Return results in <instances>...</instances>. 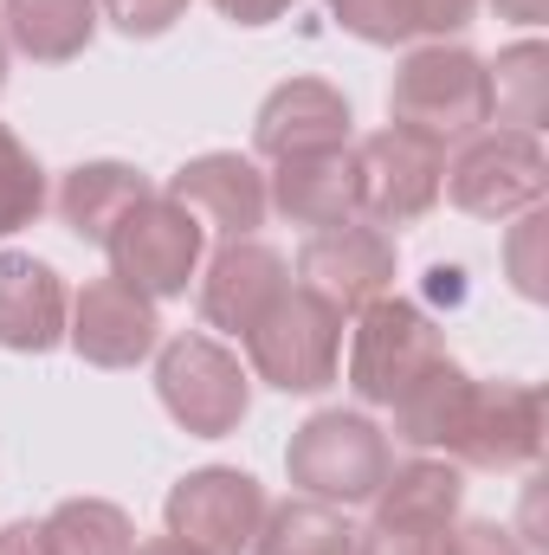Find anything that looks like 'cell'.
<instances>
[{"instance_id": "obj_27", "label": "cell", "mask_w": 549, "mask_h": 555, "mask_svg": "<svg viewBox=\"0 0 549 555\" xmlns=\"http://www.w3.org/2000/svg\"><path fill=\"white\" fill-rule=\"evenodd\" d=\"M323 7H330V20H336L343 33H356L362 46H408V39H420L408 0H323Z\"/></svg>"}, {"instance_id": "obj_21", "label": "cell", "mask_w": 549, "mask_h": 555, "mask_svg": "<svg viewBox=\"0 0 549 555\" xmlns=\"http://www.w3.org/2000/svg\"><path fill=\"white\" fill-rule=\"evenodd\" d=\"M98 0H0V33L33 65H72L98 39Z\"/></svg>"}, {"instance_id": "obj_3", "label": "cell", "mask_w": 549, "mask_h": 555, "mask_svg": "<svg viewBox=\"0 0 549 555\" xmlns=\"http://www.w3.org/2000/svg\"><path fill=\"white\" fill-rule=\"evenodd\" d=\"M246 343V375H259L278 395H323L343 369V310L291 284L272 310L240 336Z\"/></svg>"}, {"instance_id": "obj_30", "label": "cell", "mask_w": 549, "mask_h": 555, "mask_svg": "<svg viewBox=\"0 0 549 555\" xmlns=\"http://www.w3.org/2000/svg\"><path fill=\"white\" fill-rule=\"evenodd\" d=\"M439 530H408V524H369L356 537V555H439Z\"/></svg>"}, {"instance_id": "obj_10", "label": "cell", "mask_w": 549, "mask_h": 555, "mask_svg": "<svg viewBox=\"0 0 549 555\" xmlns=\"http://www.w3.org/2000/svg\"><path fill=\"white\" fill-rule=\"evenodd\" d=\"M297 284L310 297H323L330 310L356 317L362 304L388 297L395 291V240L375 227V220H343V227H323L297 246Z\"/></svg>"}, {"instance_id": "obj_2", "label": "cell", "mask_w": 549, "mask_h": 555, "mask_svg": "<svg viewBox=\"0 0 549 555\" xmlns=\"http://www.w3.org/2000/svg\"><path fill=\"white\" fill-rule=\"evenodd\" d=\"M388 465H395L388 433H382L369 414H349V408L310 414L297 433H291V446H284L291 485H297L304 498H317V504H336V511L369 504V498L382 491Z\"/></svg>"}, {"instance_id": "obj_11", "label": "cell", "mask_w": 549, "mask_h": 555, "mask_svg": "<svg viewBox=\"0 0 549 555\" xmlns=\"http://www.w3.org/2000/svg\"><path fill=\"white\" fill-rule=\"evenodd\" d=\"M65 343H72L91 369H137L142 356H155V343H162L155 297L130 291L124 278H91V284L72 297Z\"/></svg>"}, {"instance_id": "obj_19", "label": "cell", "mask_w": 549, "mask_h": 555, "mask_svg": "<svg viewBox=\"0 0 549 555\" xmlns=\"http://www.w3.org/2000/svg\"><path fill=\"white\" fill-rule=\"evenodd\" d=\"M369 504H375V524H408V530H439L446 537L459 524V504H465V465H452L439 452H420L408 465H388V478Z\"/></svg>"}, {"instance_id": "obj_28", "label": "cell", "mask_w": 549, "mask_h": 555, "mask_svg": "<svg viewBox=\"0 0 549 555\" xmlns=\"http://www.w3.org/2000/svg\"><path fill=\"white\" fill-rule=\"evenodd\" d=\"M98 13H104L124 39H162V33L188 13V0H98Z\"/></svg>"}, {"instance_id": "obj_24", "label": "cell", "mask_w": 549, "mask_h": 555, "mask_svg": "<svg viewBox=\"0 0 549 555\" xmlns=\"http://www.w3.org/2000/svg\"><path fill=\"white\" fill-rule=\"evenodd\" d=\"M39 530H46V550L52 555H130L137 550V530H130V517L111 498H65V504H52V517H39Z\"/></svg>"}, {"instance_id": "obj_35", "label": "cell", "mask_w": 549, "mask_h": 555, "mask_svg": "<svg viewBox=\"0 0 549 555\" xmlns=\"http://www.w3.org/2000/svg\"><path fill=\"white\" fill-rule=\"evenodd\" d=\"M130 555H201V550H188L181 537H155V543H137Z\"/></svg>"}, {"instance_id": "obj_34", "label": "cell", "mask_w": 549, "mask_h": 555, "mask_svg": "<svg viewBox=\"0 0 549 555\" xmlns=\"http://www.w3.org/2000/svg\"><path fill=\"white\" fill-rule=\"evenodd\" d=\"M498 20H518V26H544L549 20V0H491Z\"/></svg>"}, {"instance_id": "obj_13", "label": "cell", "mask_w": 549, "mask_h": 555, "mask_svg": "<svg viewBox=\"0 0 549 555\" xmlns=\"http://www.w3.org/2000/svg\"><path fill=\"white\" fill-rule=\"evenodd\" d=\"M291 291V259L266 240H220L201 272V317L227 336H246L278 297Z\"/></svg>"}, {"instance_id": "obj_25", "label": "cell", "mask_w": 549, "mask_h": 555, "mask_svg": "<svg viewBox=\"0 0 549 555\" xmlns=\"http://www.w3.org/2000/svg\"><path fill=\"white\" fill-rule=\"evenodd\" d=\"M46 214V168L26 142L0 124V240H13L20 227H33Z\"/></svg>"}, {"instance_id": "obj_7", "label": "cell", "mask_w": 549, "mask_h": 555, "mask_svg": "<svg viewBox=\"0 0 549 555\" xmlns=\"http://www.w3.org/2000/svg\"><path fill=\"white\" fill-rule=\"evenodd\" d=\"M201 246H207V227L181 207V201H168L162 188L137 201L117 227H111V240H104V253H111V278H124L130 291L142 297H181L188 291V278L201 272Z\"/></svg>"}, {"instance_id": "obj_5", "label": "cell", "mask_w": 549, "mask_h": 555, "mask_svg": "<svg viewBox=\"0 0 549 555\" xmlns=\"http://www.w3.org/2000/svg\"><path fill=\"white\" fill-rule=\"evenodd\" d=\"M446 356V336L439 323L408 304V297H375L356 310V330H349V388L362 408H395L408 395V382H420L433 362Z\"/></svg>"}, {"instance_id": "obj_31", "label": "cell", "mask_w": 549, "mask_h": 555, "mask_svg": "<svg viewBox=\"0 0 549 555\" xmlns=\"http://www.w3.org/2000/svg\"><path fill=\"white\" fill-rule=\"evenodd\" d=\"M408 13H413L420 39H446V33H459V26L478 20V0H408Z\"/></svg>"}, {"instance_id": "obj_9", "label": "cell", "mask_w": 549, "mask_h": 555, "mask_svg": "<svg viewBox=\"0 0 549 555\" xmlns=\"http://www.w3.org/2000/svg\"><path fill=\"white\" fill-rule=\"evenodd\" d=\"M356 181H362V220L408 227L420 214H433V201L446 188V149L420 130L388 124L356 142Z\"/></svg>"}, {"instance_id": "obj_17", "label": "cell", "mask_w": 549, "mask_h": 555, "mask_svg": "<svg viewBox=\"0 0 549 555\" xmlns=\"http://www.w3.org/2000/svg\"><path fill=\"white\" fill-rule=\"evenodd\" d=\"M65 278L33 253H0V349L13 356H46L65 343Z\"/></svg>"}, {"instance_id": "obj_23", "label": "cell", "mask_w": 549, "mask_h": 555, "mask_svg": "<svg viewBox=\"0 0 549 555\" xmlns=\"http://www.w3.org/2000/svg\"><path fill=\"white\" fill-rule=\"evenodd\" d=\"M253 555H356V530L343 524L336 504H317V498H297V504H278L266 511Z\"/></svg>"}, {"instance_id": "obj_18", "label": "cell", "mask_w": 549, "mask_h": 555, "mask_svg": "<svg viewBox=\"0 0 549 555\" xmlns=\"http://www.w3.org/2000/svg\"><path fill=\"white\" fill-rule=\"evenodd\" d=\"M472 408H478V375H465L452 356H439L420 382H408V395L388 414H395V439L459 465V446L472 433Z\"/></svg>"}, {"instance_id": "obj_6", "label": "cell", "mask_w": 549, "mask_h": 555, "mask_svg": "<svg viewBox=\"0 0 549 555\" xmlns=\"http://www.w3.org/2000/svg\"><path fill=\"white\" fill-rule=\"evenodd\" d=\"M459 214L472 220H511L524 207H544L549 194V155L531 130H478L459 142L446 162V188Z\"/></svg>"}, {"instance_id": "obj_29", "label": "cell", "mask_w": 549, "mask_h": 555, "mask_svg": "<svg viewBox=\"0 0 549 555\" xmlns=\"http://www.w3.org/2000/svg\"><path fill=\"white\" fill-rule=\"evenodd\" d=\"M439 555H531V543L511 530V524H491V517H472V524H452Z\"/></svg>"}, {"instance_id": "obj_15", "label": "cell", "mask_w": 549, "mask_h": 555, "mask_svg": "<svg viewBox=\"0 0 549 555\" xmlns=\"http://www.w3.org/2000/svg\"><path fill=\"white\" fill-rule=\"evenodd\" d=\"M544 459V395L531 382H478L472 433L459 446V465L472 472H524Z\"/></svg>"}, {"instance_id": "obj_32", "label": "cell", "mask_w": 549, "mask_h": 555, "mask_svg": "<svg viewBox=\"0 0 549 555\" xmlns=\"http://www.w3.org/2000/svg\"><path fill=\"white\" fill-rule=\"evenodd\" d=\"M233 26H272V20H284L297 0H214Z\"/></svg>"}, {"instance_id": "obj_16", "label": "cell", "mask_w": 549, "mask_h": 555, "mask_svg": "<svg viewBox=\"0 0 549 555\" xmlns=\"http://www.w3.org/2000/svg\"><path fill=\"white\" fill-rule=\"evenodd\" d=\"M349 98L336 91V85H323V78H291V85H278L272 98L259 104V117H253V149L259 155H310V149H343L349 142Z\"/></svg>"}, {"instance_id": "obj_12", "label": "cell", "mask_w": 549, "mask_h": 555, "mask_svg": "<svg viewBox=\"0 0 549 555\" xmlns=\"http://www.w3.org/2000/svg\"><path fill=\"white\" fill-rule=\"evenodd\" d=\"M162 194L181 201V207H188L207 233H220V240H253V233L266 227V214H272L266 175H259V162L240 155V149H207V155L181 162Z\"/></svg>"}, {"instance_id": "obj_33", "label": "cell", "mask_w": 549, "mask_h": 555, "mask_svg": "<svg viewBox=\"0 0 549 555\" xmlns=\"http://www.w3.org/2000/svg\"><path fill=\"white\" fill-rule=\"evenodd\" d=\"M0 555H52V550H46V530L39 524H7L0 530Z\"/></svg>"}, {"instance_id": "obj_4", "label": "cell", "mask_w": 549, "mask_h": 555, "mask_svg": "<svg viewBox=\"0 0 549 555\" xmlns=\"http://www.w3.org/2000/svg\"><path fill=\"white\" fill-rule=\"evenodd\" d=\"M155 395L168 420L194 439H227L240 433V420L253 414V375L246 362L214 343V336H175V343H155Z\"/></svg>"}, {"instance_id": "obj_22", "label": "cell", "mask_w": 549, "mask_h": 555, "mask_svg": "<svg viewBox=\"0 0 549 555\" xmlns=\"http://www.w3.org/2000/svg\"><path fill=\"white\" fill-rule=\"evenodd\" d=\"M491 72V117L505 124V130H544L549 117V52L544 39H518V46H505L498 52V65H485Z\"/></svg>"}, {"instance_id": "obj_14", "label": "cell", "mask_w": 549, "mask_h": 555, "mask_svg": "<svg viewBox=\"0 0 549 555\" xmlns=\"http://www.w3.org/2000/svg\"><path fill=\"white\" fill-rule=\"evenodd\" d=\"M266 201L291 227H343L362 220V181H356V149H310V155H284L266 175Z\"/></svg>"}, {"instance_id": "obj_26", "label": "cell", "mask_w": 549, "mask_h": 555, "mask_svg": "<svg viewBox=\"0 0 549 555\" xmlns=\"http://www.w3.org/2000/svg\"><path fill=\"white\" fill-rule=\"evenodd\" d=\"M544 246H549V214L544 207H524L511 240H505V278L518 284V297L544 304L549 297V266H544Z\"/></svg>"}, {"instance_id": "obj_8", "label": "cell", "mask_w": 549, "mask_h": 555, "mask_svg": "<svg viewBox=\"0 0 549 555\" xmlns=\"http://www.w3.org/2000/svg\"><path fill=\"white\" fill-rule=\"evenodd\" d=\"M266 511H272L266 485L253 472H240V465H201L162 504L168 537H181L188 550H201V555H246L253 537H259V524H266Z\"/></svg>"}, {"instance_id": "obj_20", "label": "cell", "mask_w": 549, "mask_h": 555, "mask_svg": "<svg viewBox=\"0 0 549 555\" xmlns=\"http://www.w3.org/2000/svg\"><path fill=\"white\" fill-rule=\"evenodd\" d=\"M155 188H149V175L130 168V162H78L65 181H59V220L78 233V240H91V246H104L111 240V227L149 201Z\"/></svg>"}, {"instance_id": "obj_36", "label": "cell", "mask_w": 549, "mask_h": 555, "mask_svg": "<svg viewBox=\"0 0 549 555\" xmlns=\"http://www.w3.org/2000/svg\"><path fill=\"white\" fill-rule=\"evenodd\" d=\"M0 91H7V33H0Z\"/></svg>"}, {"instance_id": "obj_1", "label": "cell", "mask_w": 549, "mask_h": 555, "mask_svg": "<svg viewBox=\"0 0 549 555\" xmlns=\"http://www.w3.org/2000/svg\"><path fill=\"white\" fill-rule=\"evenodd\" d=\"M388 117L401 130H420L439 149L446 142H465L491 124V72L478 52L465 46H446V39H426L413 46L388 85Z\"/></svg>"}]
</instances>
